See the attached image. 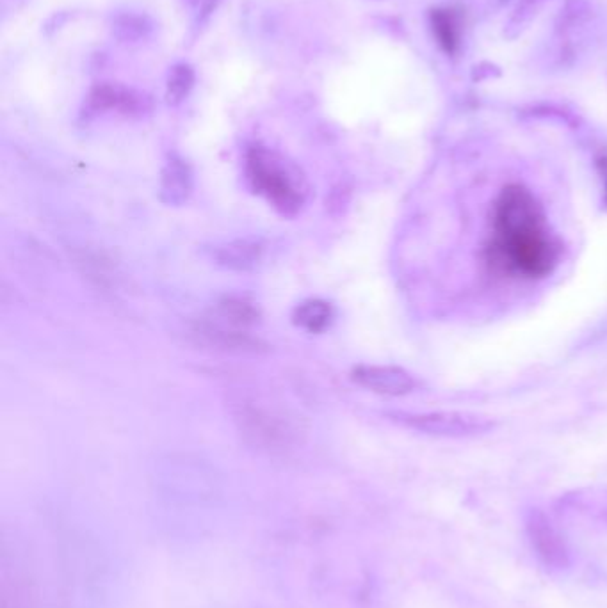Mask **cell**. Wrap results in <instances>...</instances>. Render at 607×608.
I'll use <instances>...</instances> for the list:
<instances>
[{
    "instance_id": "cell-1",
    "label": "cell",
    "mask_w": 607,
    "mask_h": 608,
    "mask_svg": "<svg viewBox=\"0 0 607 608\" xmlns=\"http://www.w3.org/2000/svg\"><path fill=\"white\" fill-rule=\"evenodd\" d=\"M561 253L540 200L526 185H506L495 201L486 242L488 269L510 280H543L558 267Z\"/></svg>"
},
{
    "instance_id": "cell-2",
    "label": "cell",
    "mask_w": 607,
    "mask_h": 608,
    "mask_svg": "<svg viewBox=\"0 0 607 608\" xmlns=\"http://www.w3.org/2000/svg\"><path fill=\"white\" fill-rule=\"evenodd\" d=\"M246 175L253 191L268 198L273 207L285 216H292L300 210L305 201L303 182L296 169L289 162L269 150L255 144L246 153Z\"/></svg>"
},
{
    "instance_id": "cell-3",
    "label": "cell",
    "mask_w": 607,
    "mask_h": 608,
    "mask_svg": "<svg viewBox=\"0 0 607 608\" xmlns=\"http://www.w3.org/2000/svg\"><path fill=\"white\" fill-rule=\"evenodd\" d=\"M593 24L595 9L590 0H565L556 16L551 43L545 54L549 66L554 70L572 68L588 48Z\"/></svg>"
},
{
    "instance_id": "cell-4",
    "label": "cell",
    "mask_w": 607,
    "mask_h": 608,
    "mask_svg": "<svg viewBox=\"0 0 607 608\" xmlns=\"http://www.w3.org/2000/svg\"><path fill=\"white\" fill-rule=\"evenodd\" d=\"M399 424L413 431L435 436L462 440L472 438L494 429V420L488 416L467 413V411H431V413H394L390 415Z\"/></svg>"
},
{
    "instance_id": "cell-5",
    "label": "cell",
    "mask_w": 607,
    "mask_h": 608,
    "mask_svg": "<svg viewBox=\"0 0 607 608\" xmlns=\"http://www.w3.org/2000/svg\"><path fill=\"white\" fill-rule=\"evenodd\" d=\"M152 107H154L152 96L113 82L95 84L84 102L86 114L118 111L129 118H143L152 111Z\"/></svg>"
},
{
    "instance_id": "cell-6",
    "label": "cell",
    "mask_w": 607,
    "mask_h": 608,
    "mask_svg": "<svg viewBox=\"0 0 607 608\" xmlns=\"http://www.w3.org/2000/svg\"><path fill=\"white\" fill-rule=\"evenodd\" d=\"M284 415H276L273 409L248 406L241 413V429L246 438L262 450L278 452L291 447L294 431L284 422Z\"/></svg>"
},
{
    "instance_id": "cell-7",
    "label": "cell",
    "mask_w": 607,
    "mask_h": 608,
    "mask_svg": "<svg viewBox=\"0 0 607 608\" xmlns=\"http://www.w3.org/2000/svg\"><path fill=\"white\" fill-rule=\"evenodd\" d=\"M527 537L538 560L551 571L570 568V550L565 537L542 511H531L526 520Z\"/></svg>"
},
{
    "instance_id": "cell-8",
    "label": "cell",
    "mask_w": 607,
    "mask_h": 608,
    "mask_svg": "<svg viewBox=\"0 0 607 608\" xmlns=\"http://www.w3.org/2000/svg\"><path fill=\"white\" fill-rule=\"evenodd\" d=\"M351 379L365 390L385 397H403L417 388L415 377L394 365H358L353 368Z\"/></svg>"
},
{
    "instance_id": "cell-9",
    "label": "cell",
    "mask_w": 607,
    "mask_h": 608,
    "mask_svg": "<svg viewBox=\"0 0 607 608\" xmlns=\"http://www.w3.org/2000/svg\"><path fill=\"white\" fill-rule=\"evenodd\" d=\"M193 192V173L186 160L170 155L161 173V200L170 207H180Z\"/></svg>"
},
{
    "instance_id": "cell-10",
    "label": "cell",
    "mask_w": 607,
    "mask_h": 608,
    "mask_svg": "<svg viewBox=\"0 0 607 608\" xmlns=\"http://www.w3.org/2000/svg\"><path fill=\"white\" fill-rule=\"evenodd\" d=\"M431 31L437 40L438 47L447 56H456L462 45L463 24L465 15L460 8H435L429 13Z\"/></svg>"
},
{
    "instance_id": "cell-11",
    "label": "cell",
    "mask_w": 607,
    "mask_h": 608,
    "mask_svg": "<svg viewBox=\"0 0 607 608\" xmlns=\"http://www.w3.org/2000/svg\"><path fill=\"white\" fill-rule=\"evenodd\" d=\"M264 248L259 240L239 239L214 249L216 264L232 271H250L262 260Z\"/></svg>"
},
{
    "instance_id": "cell-12",
    "label": "cell",
    "mask_w": 607,
    "mask_h": 608,
    "mask_svg": "<svg viewBox=\"0 0 607 608\" xmlns=\"http://www.w3.org/2000/svg\"><path fill=\"white\" fill-rule=\"evenodd\" d=\"M154 18L146 13H120L114 16L111 24V34L114 40L125 45L145 41L154 34Z\"/></svg>"
},
{
    "instance_id": "cell-13",
    "label": "cell",
    "mask_w": 607,
    "mask_h": 608,
    "mask_svg": "<svg viewBox=\"0 0 607 608\" xmlns=\"http://www.w3.org/2000/svg\"><path fill=\"white\" fill-rule=\"evenodd\" d=\"M333 317L335 312L332 304L323 299H307L298 304L292 313L294 324L308 333H323L324 329L330 328Z\"/></svg>"
},
{
    "instance_id": "cell-14",
    "label": "cell",
    "mask_w": 607,
    "mask_h": 608,
    "mask_svg": "<svg viewBox=\"0 0 607 608\" xmlns=\"http://www.w3.org/2000/svg\"><path fill=\"white\" fill-rule=\"evenodd\" d=\"M219 324L232 329L248 328L259 320V308L244 297H227L218 306Z\"/></svg>"
},
{
    "instance_id": "cell-15",
    "label": "cell",
    "mask_w": 607,
    "mask_h": 608,
    "mask_svg": "<svg viewBox=\"0 0 607 608\" xmlns=\"http://www.w3.org/2000/svg\"><path fill=\"white\" fill-rule=\"evenodd\" d=\"M549 2L551 0H517L515 8L511 9L510 16L504 24V31H502L504 38L508 41L520 38Z\"/></svg>"
},
{
    "instance_id": "cell-16",
    "label": "cell",
    "mask_w": 607,
    "mask_h": 608,
    "mask_svg": "<svg viewBox=\"0 0 607 608\" xmlns=\"http://www.w3.org/2000/svg\"><path fill=\"white\" fill-rule=\"evenodd\" d=\"M195 68L189 63H175L168 72L166 79V102L171 107H177L186 100L195 88Z\"/></svg>"
},
{
    "instance_id": "cell-17",
    "label": "cell",
    "mask_w": 607,
    "mask_h": 608,
    "mask_svg": "<svg viewBox=\"0 0 607 608\" xmlns=\"http://www.w3.org/2000/svg\"><path fill=\"white\" fill-rule=\"evenodd\" d=\"M223 4V0H203L202 4L198 6V15L195 18V32L200 31L203 25L209 24L212 15L218 11L219 6Z\"/></svg>"
},
{
    "instance_id": "cell-18",
    "label": "cell",
    "mask_w": 607,
    "mask_h": 608,
    "mask_svg": "<svg viewBox=\"0 0 607 608\" xmlns=\"http://www.w3.org/2000/svg\"><path fill=\"white\" fill-rule=\"evenodd\" d=\"M499 75H501L499 68L490 63L479 64V66L474 68V72H472L474 80H483L485 77H499Z\"/></svg>"
},
{
    "instance_id": "cell-19",
    "label": "cell",
    "mask_w": 607,
    "mask_h": 608,
    "mask_svg": "<svg viewBox=\"0 0 607 608\" xmlns=\"http://www.w3.org/2000/svg\"><path fill=\"white\" fill-rule=\"evenodd\" d=\"M70 18L68 13L65 11H61V13H56V15L50 16L49 20H47V24L43 27V31L47 32V34H52V32L57 31V29H61V25L65 24L66 20Z\"/></svg>"
},
{
    "instance_id": "cell-20",
    "label": "cell",
    "mask_w": 607,
    "mask_h": 608,
    "mask_svg": "<svg viewBox=\"0 0 607 608\" xmlns=\"http://www.w3.org/2000/svg\"><path fill=\"white\" fill-rule=\"evenodd\" d=\"M597 168H599L600 176H602V180H604V189L607 192V157H600L597 160Z\"/></svg>"
},
{
    "instance_id": "cell-21",
    "label": "cell",
    "mask_w": 607,
    "mask_h": 608,
    "mask_svg": "<svg viewBox=\"0 0 607 608\" xmlns=\"http://www.w3.org/2000/svg\"><path fill=\"white\" fill-rule=\"evenodd\" d=\"M203 0H182V4H186L189 8H198Z\"/></svg>"
}]
</instances>
